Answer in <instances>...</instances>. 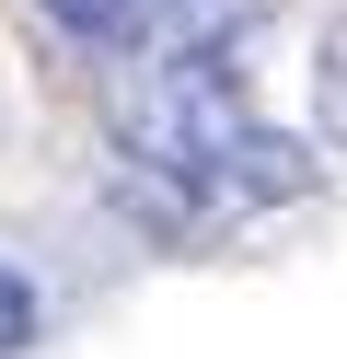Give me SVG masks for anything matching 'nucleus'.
<instances>
[{"label":"nucleus","instance_id":"1","mask_svg":"<svg viewBox=\"0 0 347 359\" xmlns=\"http://www.w3.org/2000/svg\"><path fill=\"white\" fill-rule=\"evenodd\" d=\"M46 12H58L69 35H128L139 24V0H46Z\"/></svg>","mask_w":347,"mask_h":359},{"label":"nucleus","instance_id":"2","mask_svg":"<svg viewBox=\"0 0 347 359\" xmlns=\"http://www.w3.org/2000/svg\"><path fill=\"white\" fill-rule=\"evenodd\" d=\"M12 336H23V290L0 278V348H12Z\"/></svg>","mask_w":347,"mask_h":359}]
</instances>
